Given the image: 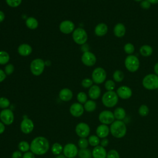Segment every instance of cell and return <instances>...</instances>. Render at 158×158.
<instances>
[{"instance_id":"cell-37","label":"cell","mask_w":158,"mask_h":158,"mask_svg":"<svg viewBox=\"0 0 158 158\" xmlns=\"http://www.w3.org/2000/svg\"><path fill=\"white\" fill-rule=\"evenodd\" d=\"M123 49L127 54L129 55H131V54H133V52L135 51V46L133 44L128 43L125 44L123 47Z\"/></svg>"},{"instance_id":"cell-45","label":"cell","mask_w":158,"mask_h":158,"mask_svg":"<svg viewBox=\"0 0 158 158\" xmlns=\"http://www.w3.org/2000/svg\"><path fill=\"white\" fill-rule=\"evenodd\" d=\"M151 4L147 0H143L140 2V6L143 9H149L151 7Z\"/></svg>"},{"instance_id":"cell-5","label":"cell","mask_w":158,"mask_h":158,"mask_svg":"<svg viewBox=\"0 0 158 158\" xmlns=\"http://www.w3.org/2000/svg\"><path fill=\"white\" fill-rule=\"evenodd\" d=\"M72 38L77 44L83 45L87 41L88 35L85 30L83 28H77L73 31Z\"/></svg>"},{"instance_id":"cell-28","label":"cell","mask_w":158,"mask_h":158,"mask_svg":"<svg viewBox=\"0 0 158 158\" xmlns=\"http://www.w3.org/2000/svg\"><path fill=\"white\" fill-rule=\"evenodd\" d=\"M83 107L86 111L91 112L96 109V103L93 100H88L84 104Z\"/></svg>"},{"instance_id":"cell-54","label":"cell","mask_w":158,"mask_h":158,"mask_svg":"<svg viewBox=\"0 0 158 158\" xmlns=\"http://www.w3.org/2000/svg\"><path fill=\"white\" fill-rule=\"evenodd\" d=\"M55 158H66V157L64 155V154H59V155H57Z\"/></svg>"},{"instance_id":"cell-56","label":"cell","mask_w":158,"mask_h":158,"mask_svg":"<svg viewBox=\"0 0 158 158\" xmlns=\"http://www.w3.org/2000/svg\"><path fill=\"white\" fill-rule=\"evenodd\" d=\"M74 158H75V157H74Z\"/></svg>"},{"instance_id":"cell-12","label":"cell","mask_w":158,"mask_h":158,"mask_svg":"<svg viewBox=\"0 0 158 158\" xmlns=\"http://www.w3.org/2000/svg\"><path fill=\"white\" fill-rule=\"evenodd\" d=\"M78 148L73 143H68L63 148L64 155L67 158H74L78 154Z\"/></svg>"},{"instance_id":"cell-30","label":"cell","mask_w":158,"mask_h":158,"mask_svg":"<svg viewBox=\"0 0 158 158\" xmlns=\"http://www.w3.org/2000/svg\"><path fill=\"white\" fill-rule=\"evenodd\" d=\"M62 146L59 143H54L51 148L52 152L55 155H59L61 154L62 151H63Z\"/></svg>"},{"instance_id":"cell-26","label":"cell","mask_w":158,"mask_h":158,"mask_svg":"<svg viewBox=\"0 0 158 158\" xmlns=\"http://www.w3.org/2000/svg\"><path fill=\"white\" fill-rule=\"evenodd\" d=\"M153 52V49L152 47L149 45H143L141 46L139 49V52L141 56L144 57H148L150 56Z\"/></svg>"},{"instance_id":"cell-51","label":"cell","mask_w":158,"mask_h":158,"mask_svg":"<svg viewBox=\"0 0 158 158\" xmlns=\"http://www.w3.org/2000/svg\"><path fill=\"white\" fill-rule=\"evenodd\" d=\"M5 19V15H4V13L0 10V23H1Z\"/></svg>"},{"instance_id":"cell-19","label":"cell","mask_w":158,"mask_h":158,"mask_svg":"<svg viewBox=\"0 0 158 158\" xmlns=\"http://www.w3.org/2000/svg\"><path fill=\"white\" fill-rule=\"evenodd\" d=\"M96 133V135L99 138H104L109 135L110 133V129L107 125L101 124L97 127Z\"/></svg>"},{"instance_id":"cell-22","label":"cell","mask_w":158,"mask_h":158,"mask_svg":"<svg viewBox=\"0 0 158 158\" xmlns=\"http://www.w3.org/2000/svg\"><path fill=\"white\" fill-rule=\"evenodd\" d=\"M88 95L93 100L98 99L101 95L100 88L98 85H92L89 89Z\"/></svg>"},{"instance_id":"cell-49","label":"cell","mask_w":158,"mask_h":158,"mask_svg":"<svg viewBox=\"0 0 158 158\" xmlns=\"http://www.w3.org/2000/svg\"><path fill=\"white\" fill-rule=\"evenodd\" d=\"M6 77V74L5 72H4L2 70L0 69V83L3 81Z\"/></svg>"},{"instance_id":"cell-6","label":"cell","mask_w":158,"mask_h":158,"mask_svg":"<svg viewBox=\"0 0 158 158\" xmlns=\"http://www.w3.org/2000/svg\"><path fill=\"white\" fill-rule=\"evenodd\" d=\"M125 65L129 72H135L139 69V60L136 56L134 55H129L125 58Z\"/></svg>"},{"instance_id":"cell-20","label":"cell","mask_w":158,"mask_h":158,"mask_svg":"<svg viewBox=\"0 0 158 158\" xmlns=\"http://www.w3.org/2000/svg\"><path fill=\"white\" fill-rule=\"evenodd\" d=\"M59 96V98L63 101H69L73 97V93L69 88H63L60 91Z\"/></svg>"},{"instance_id":"cell-33","label":"cell","mask_w":158,"mask_h":158,"mask_svg":"<svg viewBox=\"0 0 158 158\" xmlns=\"http://www.w3.org/2000/svg\"><path fill=\"white\" fill-rule=\"evenodd\" d=\"M18 148L20 151L26 152L30 149V145L25 141H22L18 144Z\"/></svg>"},{"instance_id":"cell-3","label":"cell","mask_w":158,"mask_h":158,"mask_svg":"<svg viewBox=\"0 0 158 158\" xmlns=\"http://www.w3.org/2000/svg\"><path fill=\"white\" fill-rule=\"evenodd\" d=\"M118 96L114 91H107L102 96V102L106 107L111 108L117 105Z\"/></svg>"},{"instance_id":"cell-21","label":"cell","mask_w":158,"mask_h":158,"mask_svg":"<svg viewBox=\"0 0 158 158\" xmlns=\"http://www.w3.org/2000/svg\"><path fill=\"white\" fill-rule=\"evenodd\" d=\"M19 54L22 56H28L32 52V48L28 44H22L17 49Z\"/></svg>"},{"instance_id":"cell-23","label":"cell","mask_w":158,"mask_h":158,"mask_svg":"<svg viewBox=\"0 0 158 158\" xmlns=\"http://www.w3.org/2000/svg\"><path fill=\"white\" fill-rule=\"evenodd\" d=\"M126 32L125 25L122 23H117L114 28V33L118 38L123 37Z\"/></svg>"},{"instance_id":"cell-17","label":"cell","mask_w":158,"mask_h":158,"mask_svg":"<svg viewBox=\"0 0 158 158\" xmlns=\"http://www.w3.org/2000/svg\"><path fill=\"white\" fill-rule=\"evenodd\" d=\"M84 107L79 102H75L70 107V113L72 115L75 117H78L82 115L84 112Z\"/></svg>"},{"instance_id":"cell-25","label":"cell","mask_w":158,"mask_h":158,"mask_svg":"<svg viewBox=\"0 0 158 158\" xmlns=\"http://www.w3.org/2000/svg\"><path fill=\"white\" fill-rule=\"evenodd\" d=\"M114 115L115 119L117 120H123L126 117L125 110L120 107H117L114 111Z\"/></svg>"},{"instance_id":"cell-41","label":"cell","mask_w":158,"mask_h":158,"mask_svg":"<svg viewBox=\"0 0 158 158\" xmlns=\"http://www.w3.org/2000/svg\"><path fill=\"white\" fill-rule=\"evenodd\" d=\"M106 158H120V155L116 150L111 149L107 152Z\"/></svg>"},{"instance_id":"cell-16","label":"cell","mask_w":158,"mask_h":158,"mask_svg":"<svg viewBox=\"0 0 158 158\" xmlns=\"http://www.w3.org/2000/svg\"><path fill=\"white\" fill-rule=\"evenodd\" d=\"M75 25L70 20L62 21L59 25L60 31L64 34H70L74 31Z\"/></svg>"},{"instance_id":"cell-11","label":"cell","mask_w":158,"mask_h":158,"mask_svg":"<svg viewBox=\"0 0 158 158\" xmlns=\"http://www.w3.org/2000/svg\"><path fill=\"white\" fill-rule=\"evenodd\" d=\"M75 133L80 138H86L90 133L89 126L85 122L78 123L75 127Z\"/></svg>"},{"instance_id":"cell-48","label":"cell","mask_w":158,"mask_h":158,"mask_svg":"<svg viewBox=\"0 0 158 158\" xmlns=\"http://www.w3.org/2000/svg\"><path fill=\"white\" fill-rule=\"evenodd\" d=\"M100 146L105 148L106 146H108L109 144V139L106 138H102L101 139V141H100Z\"/></svg>"},{"instance_id":"cell-36","label":"cell","mask_w":158,"mask_h":158,"mask_svg":"<svg viewBox=\"0 0 158 158\" xmlns=\"http://www.w3.org/2000/svg\"><path fill=\"white\" fill-rule=\"evenodd\" d=\"M78 145L80 149H86L89 145L88 140L86 138H80L78 141Z\"/></svg>"},{"instance_id":"cell-24","label":"cell","mask_w":158,"mask_h":158,"mask_svg":"<svg viewBox=\"0 0 158 158\" xmlns=\"http://www.w3.org/2000/svg\"><path fill=\"white\" fill-rule=\"evenodd\" d=\"M108 31V27L106 24L100 23L98 24L94 28V33L98 36H102L105 35Z\"/></svg>"},{"instance_id":"cell-32","label":"cell","mask_w":158,"mask_h":158,"mask_svg":"<svg viewBox=\"0 0 158 158\" xmlns=\"http://www.w3.org/2000/svg\"><path fill=\"white\" fill-rule=\"evenodd\" d=\"M124 78V74L120 70H115L113 73V79L116 82H121Z\"/></svg>"},{"instance_id":"cell-31","label":"cell","mask_w":158,"mask_h":158,"mask_svg":"<svg viewBox=\"0 0 158 158\" xmlns=\"http://www.w3.org/2000/svg\"><path fill=\"white\" fill-rule=\"evenodd\" d=\"M10 59L9 54L4 51H0V64H6Z\"/></svg>"},{"instance_id":"cell-29","label":"cell","mask_w":158,"mask_h":158,"mask_svg":"<svg viewBox=\"0 0 158 158\" xmlns=\"http://www.w3.org/2000/svg\"><path fill=\"white\" fill-rule=\"evenodd\" d=\"M78 156L80 158H91L92 152L89 149H80L78 151Z\"/></svg>"},{"instance_id":"cell-8","label":"cell","mask_w":158,"mask_h":158,"mask_svg":"<svg viewBox=\"0 0 158 158\" xmlns=\"http://www.w3.org/2000/svg\"><path fill=\"white\" fill-rule=\"evenodd\" d=\"M106 72L102 67L96 68L92 72V80L96 84L102 83L106 78Z\"/></svg>"},{"instance_id":"cell-14","label":"cell","mask_w":158,"mask_h":158,"mask_svg":"<svg viewBox=\"0 0 158 158\" xmlns=\"http://www.w3.org/2000/svg\"><path fill=\"white\" fill-rule=\"evenodd\" d=\"M20 130L25 134L30 133L34 128V123L33 121L28 118H25L20 123Z\"/></svg>"},{"instance_id":"cell-39","label":"cell","mask_w":158,"mask_h":158,"mask_svg":"<svg viewBox=\"0 0 158 158\" xmlns=\"http://www.w3.org/2000/svg\"><path fill=\"white\" fill-rule=\"evenodd\" d=\"M77 98L80 104H85L87 101V95L84 92L78 93L77 96Z\"/></svg>"},{"instance_id":"cell-34","label":"cell","mask_w":158,"mask_h":158,"mask_svg":"<svg viewBox=\"0 0 158 158\" xmlns=\"http://www.w3.org/2000/svg\"><path fill=\"white\" fill-rule=\"evenodd\" d=\"M88 143L91 146H97L100 144V139L97 135H91L88 138Z\"/></svg>"},{"instance_id":"cell-35","label":"cell","mask_w":158,"mask_h":158,"mask_svg":"<svg viewBox=\"0 0 158 158\" xmlns=\"http://www.w3.org/2000/svg\"><path fill=\"white\" fill-rule=\"evenodd\" d=\"M149 110L148 107L145 105V104H142L140 106V107L138 109V114L142 116V117H145L147 116L149 114Z\"/></svg>"},{"instance_id":"cell-52","label":"cell","mask_w":158,"mask_h":158,"mask_svg":"<svg viewBox=\"0 0 158 158\" xmlns=\"http://www.w3.org/2000/svg\"><path fill=\"white\" fill-rule=\"evenodd\" d=\"M154 71L155 72V74L158 76V62H157L154 67Z\"/></svg>"},{"instance_id":"cell-4","label":"cell","mask_w":158,"mask_h":158,"mask_svg":"<svg viewBox=\"0 0 158 158\" xmlns=\"http://www.w3.org/2000/svg\"><path fill=\"white\" fill-rule=\"evenodd\" d=\"M143 86L148 90H154L158 88V76L150 73L146 75L142 81Z\"/></svg>"},{"instance_id":"cell-1","label":"cell","mask_w":158,"mask_h":158,"mask_svg":"<svg viewBox=\"0 0 158 158\" xmlns=\"http://www.w3.org/2000/svg\"><path fill=\"white\" fill-rule=\"evenodd\" d=\"M49 149V143L47 138L44 136H37L31 142L30 150L34 154L44 155Z\"/></svg>"},{"instance_id":"cell-43","label":"cell","mask_w":158,"mask_h":158,"mask_svg":"<svg viewBox=\"0 0 158 158\" xmlns=\"http://www.w3.org/2000/svg\"><path fill=\"white\" fill-rule=\"evenodd\" d=\"M93 80L89 78H85L82 80L81 81V85L83 87L87 88H90L93 85Z\"/></svg>"},{"instance_id":"cell-13","label":"cell","mask_w":158,"mask_h":158,"mask_svg":"<svg viewBox=\"0 0 158 158\" xmlns=\"http://www.w3.org/2000/svg\"><path fill=\"white\" fill-rule=\"evenodd\" d=\"M81 59L84 65L89 67L94 65L96 62L95 55L89 51L84 52L81 56Z\"/></svg>"},{"instance_id":"cell-44","label":"cell","mask_w":158,"mask_h":158,"mask_svg":"<svg viewBox=\"0 0 158 158\" xmlns=\"http://www.w3.org/2000/svg\"><path fill=\"white\" fill-rule=\"evenodd\" d=\"M14 70V65L12 64H9L7 65H6L5 69H4V70H5L4 72H5L6 75H10V74H12L13 73Z\"/></svg>"},{"instance_id":"cell-15","label":"cell","mask_w":158,"mask_h":158,"mask_svg":"<svg viewBox=\"0 0 158 158\" xmlns=\"http://www.w3.org/2000/svg\"><path fill=\"white\" fill-rule=\"evenodd\" d=\"M116 93L118 98L122 99H127L131 98L132 96V91L130 88L127 86H120L116 91Z\"/></svg>"},{"instance_id":"cell-2","label":"cell","mask_w":158,"mask_h":158,"mask_svg":"<svg viewBox=\"0 0 158 158\" xmlns=\"http://www.w3.org/2000/svg\"><path fill=\"white\" fill-rule=\"evenodd\" d=\"M110 133L116 138H122L127 133V126L123 120H115L110 124Z\"/></svg>"},{"instance_id":"cell-53","label":"cell","mask_w":158,"mask_h":158,"mask_svg":"<svg viewBox=\"0 0 158 158\" xmlns=\"http://www.w3.org/2000/svg\"><path fill=\"white\" fill-rule=\"evenodd\" d=\"M148 1H149L151 4H156L158 3V0H147Z\"/></svg>"},{"instance_id":"cell-50","label":"cell","mask_w":158,"mask_h":158,"mask_svg":"<svg viewBox=\"0 0 158 158\" xmlns=\"http://www.w3.org/2000/svg\"><path fill=\"white\" fill-rule=\"evenodd\" d=\"M4 130H5V125L2 122H0V135L3 133Z\"/></svg>"},{"instance_id":"cell-46","label":"cell","mask_w":158,"mask_h":158,"mask_svg":"<svg viewBox=\"0 0 158 158\" xmlns=\"http://www.w3.org/2000/svg\"><path fill=\"white\" fill-rule=\"evenodd\" d=\"M22 152L20 151H15L12 154V158H22Z\"/></svg>"},{"instance_id":"cell-27","label":"cell","mask_w":158,"mask_h":158,"mask_svg":"<svg viewBox=\"0 0 158 158\" xmlns=\"http://www.w3.org/2000/svg\"><path fill=\"white\" fill-rule=\"evenodd\" d=\"M25 24L28 28L31 30H34L38 27V22L35 17H30L26 20Z\"/></svg>"},{"instance_id":"cell-38","label":"cell","mask_w":158,"mask_h":158,"mask_svg":"<svg viewBox=\"0 0 158 158\" xmlns=\"http://www.w3.org/2000/svg\"><path fill=\"white\" fill-rule=\"evenodd\" d=\"M9 106H10V101L7 98L5 97L0 98V108L3 109H7Z\"/></svg>"},{"instance_id":"cell-7","label":"cell","mask_w":158,"mask_h":158,"mask_svg":"<svg viewBox=\"0 0 158 158\" xmlns=\"http://www.w3.org/2000/svg\"><path fill=\"white\" fill-rule=\"evenodd\" d=\"M45 62L41 59H35L30 64V70L35 76L40 75L44 71Z\"/></svg>"},{"instance_id":"cell-42","label":"cell","mask_w":158,"mask_h":158,"mask_svg":"<svg viewBox=\"0 0 158 158\" xmlns=\"http://www.w3.org/2000/svg\"><path fill=\"white\" fill-rule=\"evenodd\" d=\"M22 0H6L8 6L12 7H18L22 2Z\"/></svg>"},{"instance_id":"cell-10","label":"cell","mask_w":158,"mask_h":158,"mask_svg":"<svg viewBox=\"0 0 158 158\" xmlns=\"http://www.w3.org/2000/svg\"><path fill=\"white\" fill-rule=\"evenodd\" d=\"M98 118L102 124L107 125L111 124L112 122H114V121H115L114 113L112 111L108 110H105L100 112L98 116Z\"/></svg>"},{"instance_id":"cell-55","label":"cell","mask_w":158,"mask_h":158,"mask_svg":"<svg viewBox=\"0 0 158 158\" xmlns=\"http://www.w3.org/2000/svg\"><path fill=\"white\" fill-rule=\"evenodd\" d=\"M135 1H137V2H139V1H142L143 0H135Z\"/></svg>"},{"instance_id":"cell-40","label":"cell","mask_w":158,"mask_h":158,"mask_svg":"<svg viewBox=\"0 0 158 158\" xmlns=\"http://www.w3.org/2000/svg\"><path fill=\"white\" fill-rule=\"evenodd\" d=\"M104 86L107 91H113L114 89L115 88V84L113 80H108L105 82Z\"/></svg>"},{"instance_id":"cell-18","label":"cell","mask_w":158,"mask_h":158,"mask_svg":"<svg viewBox=\"0 0 158 158\" xmlns=\"http://www.w3.org/2000/svg\"><path fill=\"white\" fill-rule=\"evenodd\" d=\"M106 150L101 146H95L92 151V157L93 158H106Z\"/></svg>"},{"instance_id":"cell-9","label":"cell","mask_w":158,"mask_h":158,"mask_svg":"<svg viewBox=\"0 0 158 158\" xmlns=\"http://www.w3.org/2000/svg\"><path fill=\"white\" fill-rule=\"evenodd\" d=\"M0 120L4 125H11L14 120L13 112L9 109H2L0 112Z\"/></svg>"},{"instance_id":"cell-47","label":"cell","mask_w":158,"mask_h":158,"mask_svg":"<svg viewBox=\"0 0 158 158\" xmlns=\"http://www.w3.org/2000/svg\"><path fill=\"white\" fill-rule=\"evenodd\" d=\"M22 158H35V156L32 152L27 151L23 154Z\"/></svg>"}]
</instances>
